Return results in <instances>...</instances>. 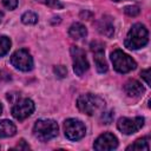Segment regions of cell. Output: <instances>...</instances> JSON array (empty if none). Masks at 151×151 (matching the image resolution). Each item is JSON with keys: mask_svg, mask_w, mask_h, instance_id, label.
<instances>
[{"mask_svg": "<svg viewBox=\"0 0 151 151\" xmlns=\"http://www.w3.org/2000/svg\"><path fill=\"white\" fill-rule=\"evenodd\" d=\"M86 34H87V29L80 22H74L68 28V35L74 40H80V39L85 38Z\"/></svg>", "mask_w": 151, "mask_h": 151, "instance_id": "obj_14", "label": "cell"}, {"mask_svg": "<svg viewBox=\"0 0 151 151\" xmlns=\"http://www.w3.org/2000/svg\"><path fill=\"white\" fill-rule=\"evenodd\" d=\"M54 73H55L59 78H64V77H66V74H67V70H66L65 66L58 65V66L54 67Z\"/></svg>", "mask_w": 151, "mask_h": 151, "instance_id": "obj_21", "label": "cell"}, {"mask_svg": "<svg viewBox=\"0 0 151 151\" xmlns=\"http://www.w3.org/2000/svg\"><path fill=\"white\" fill-rule=\"evenodd\" d=\"M2 113V106H1V104H0V114Z\"/></svg>", "mask_w": 151, "mask_h": 151, "instance_id": "obj_26", "label": "cell"}, {"mask_svg": "<svg viewBox=\"0 0 151 151\" xmlns=\"http://www.w3.org/2000/svg\"><path fill=\"white\" fill-rule=\"evenodd\" d=\"M90 48L93 53V60L97 71L99 73H105L107 71V63L104 57V44L100 41H92Z\"/></svg>", "mask_w": 151, "mask_h": 151, "instance_id": "obj_10", "label": "cell"}, {"mask_svg": "<svg viewBox=\"0 0 151 151\" xmlns=\"http://www.w3.org/2000/svg\"><path fill=\"white\" fill-rule=\"evenodd\" d=\"M140 76H142V78L145 80V83L150 86V70L147 68V70H143L142 72H140Z\"/></svg>", "mask_w": 151, "mask_h": 151, "instance_id": "obj_23", "label": "cell"}, {"mask_svg": "<svg viewBox=\"0 0 151 151\" xmlns=\"http://www.w3.org/2000/svg\"><path fill=\"white\" fill-rule=\"evenodd\" d=\"M124 91L129 97H139L144 92L143 85L134 79H130L124 85Z\"/></svg>", "mask_w": 151, "mask_h": 151, "instance_id": "obj_13", "label": "cell"}, {"mask_svg": "<svg viewBox=\"0 0 151 151\" xmlns=\"http://www.w3.org/2000/svg\"><path fill=\"white\" fill-rule=\"evenodd\" d=\"M17 149H19V150H28V149H29V146L25 143V140H24V139H21V140H20V144H18V145H17Z\"/></svg>", "mask_w": 151, "mask_h": 151, "instance_id": "obj_24", "label": "cell"}, {"mask_svg": "<svg viewBox=\"0 0 151 151\" xmlns=\"http://www.w3.org/2000/svg\"><path fill=\"white\" fill-rule=\"evenodd\" d=\"M147 41H149V32L146 27L143 24L137 22L129 31L125 38V46L129 50H138L144 47L147 44Z\"/></svg>", "mask_w": 151, "mask_h": 151, "instance_id": "obj_1", "label": "cell"}, {"mask_svg": "<svg viewBox=\"0 0 151 151\" xmlns=\"http://www.w3.org/2000/svg\"><path fill=\"white\" fill-rule=\"evenodd\" d=\"M77 107L79 109L80 112L92 116L98 111H101L105 107V101L101 97L92 93H85L81 94L77 99Z\"/></svg>", "mask_w": 151, "mask_h": 151, "instance_id": "obj_2", "label": "cell"}, {"mask_svg": "<svg viewBox=\"0 0 151 151\" xmlns=\"http://www.w3.org/2000/svg\"><path fill=\"white\" fill-rule=\"evenodd\" d=\"M124 12L129 15V17H136L139 14V7L138 6H126L124 8Z\"/></svg>", "mask_w": 151, "mask_h": 151, "instance_id": "obj_20", "label": "cell"}, {"mask_svg": "<svg viewBox=\"0 0 151 151\" xmlns=\"http://www.w3.org/2000/svg\"><path fill=\"white\" fill-rule=\"evenodd\" d=\"M113 1H120V0H113Z\"/></svg>", "mask_w": 151, "mask_h": 151, "instance_id": "obj_28", "label": "cell"}, {"mask_svg": "<svg viewBox=\"0 0 151 151\" xmlns=\"http://www.w3.org/2000/svg\"><path fill=\"white\" fill-rule=\"evenodd\" d=\"M2 5H4L7 9L12 11V9L17 8V6H18V0H2Z\"/></svg>", "mask_w": 151, "mask_h": 151, "instance_id": "obj_22", "label": "cell"}, {"mask_svg": "<svg viewBox=\"0 0 151 151\" xmlns=\"http://www.w3.org/2000/svg\"><path fill=\"white\" fill-rule=\"evenodd\" d=\"M0 80H1V73H0Z\"/></svg>", "mask_w": 151, "mask_h": 151, "instance_id": "obj_27", "label": "cell"}, {"mask_svg": "<svg viewBox=\"0 0 151 151\" xmlns=\"http://www.w3.org/2000/svg\"><path fill=\"white\" fill-rule=\"evenodd\" d=\"M21 21L25 24V25H34L38 22V15L31 11L28 12H25L22 15H21Z\"/></svg>", "mask_w": 151, "mask_h": 151, "instance_id": "obj_17", "label": "cell"}, {"mask_svg": "<svg viewBox=\"0 0 151 151\" xmlns=\"http://www.w3.org/2000/svg\"><path fill=\"white\" fill-rule=\"evenodd\" d=\"M46 6H50V7H53V8H61L63 7V4L59 1V0H37Z\"/></svg>", "mask_w": 151, "mask_h": 151, "instance_id": "obj_19", "label": "cell"}, {"mask_svg": "<svg viewBox=\"0 0 151 151\" xmlns=\"http://www.w3.org/2000/svg\"><path fill=\"white\" fill-rule=\"evenodd\" d=\"M118 146V139L117 137L111 133V132H105L103 134H100L94 144H93V147L94 150H98V151H107V150H113Z\"/></svg>", "mask_w": 151, "mask_h": 151, "instance_id": "obj_11", "label": "cell"}, {"mask_svg": "<svg viewBox=\"0 0 151 151\" xmlns=\"http://www.w3.org/2000/svg\"><path fill=\"white\" fill-rule=\"evenodd\" d=\"M111 61L113 64L114 70L119 73H127L134 70L137 66L136 61L122 50H114L111 53Z\"/></svg>", "mask_w": 151, "mask_h": 151, "instance_id": "obj_4", "label": "cell"}, {"mask_svg": "<svg viewBox=\"0 0 151 151\" xmlns=\"http://www.w3.org/2000/svg\"><path fill=\"white\" fill-rule=\"evenodd\" d=\"M11 48V40L7 37H0V57H4L7 54V52Z\"/></svg>", "mask_w": 151, "mask_h": 151, "instance_id": "obj_18", "label": "cell"}, {"mask_svg": "<svg viewBox=\"0 0 151 151\" xmlns=\"http://www.w3.org/2000/svg\"><path fill=\"white\" fill-rule=\"evenodd\" d=\"M11 64L20 71L28 72L33 68V58L29 52L25 48L15 51L11 57Z\"/></svg>", "mask_w": 151, "mask_h": 151, "instance_id": "obj_6", "label": "cell"}, {"mask_svg": "<svg viewBox=\"0 0 151 151\" xmlns=\"http://www.w3.org/2000/svg\"><path fill=\"white\" fill-rule=\"evenodd\" d=\"M70 52H71V57H72V61H73V71L77 76L81 77L88 70V66H90L86 54L78 46H71Z\"/></svg>", "mask_w": 151, "mask_h": 151, "instance_id": "obj_7", "label": "cell"}, {"mask_svg": "<svg viewBox=\"0 0 151 151\" xmlns=\"http://www.w3.org/2000/svg\"><path fill=\"white\" fill-rule=\"evenodd\" d=\"M144 125V118L143 117H122L117 122V127L120 132L124 134H132L137 131H139Z\"/></svg>", "mask_w": 151, "mask_h": 151, "instance_id": "obj_8", "label": "cell"}, {"mask_svg": "<svg viewBox=\"0 0 151 151\" xmlns=\"http://www.w3.org/2000/svg\"><path fill=\"white\" fill-rule=\"evenodd\" d=\"M2 19H4V12H2V11H0V22L2 21Z\"/></svg>", "mask_w": 151, "mask_h": 151, "instance_id": "obj_25", "label": "cell"}, {"mask_svg": "<svg viewBox=\"0 0 151 151\" xmlns=\"http://www.w3.org/2000/svg\"><path fill=\"white\" fill-rule=\"evenodd\" d=\"M17 132L15 125L7 119L0 120V138H6V137H12Z\"/></svg>", "mask_w": 151, "mask_h": 151, "instance_id": "obj_15", "label": "cell"}, {"mask_svg": "<svg viewBox=\"0 0 151 151\" xmlns=\"http://www.w3.org/2000/svg\"><path fill=\"white\" fill-rule=\"evenodd\" d=\"M34 111V103L28 99H21L14 104L12 107V116L18 120H24L27 117H29Z\"/></svg>", "mask_w": 151, "mask_h": 151, "instance_id": "obj_9", "label": "cell"}, {"mask_svg": "<svg viewBox=\"0 0 151 151\" xmlns=\"http://www.w3.org/2000/svg\"><path fill=\"white\" fill-rule=\"evenodd\" d=\"M58 129V124L53 119H39L33 126V134L40 142H47L57 137Z\"/></svg>", "mask_w": 151, "mask_h": 151, "instance_id": "obj_3", "label": "cell"}, {"mask_svg": "<svg viewBox=\"0 0 151 151\" xmlns=\"http://www.w3.org/2000/svg\"><path fill=\"white\" fill-rule=\"evenodd\" d=\"M97 28H98V31L101 35L111 38L114 33V25H113L112 18L109 17V15L101 17V19L97 22Z\"/></svg>", "mask_w": 151, "mask_h": 151, "instance_id": "obj_12", "label": "cell"}, {"mask_svg": "<svg viewBox=\"0 0 151 151\" xmlns=\"http://www.w3.org/2000/svg\"><path fill=\"white\" fill-rule=\"evenodd\" d=\"M64 131L66 138L70 140H79L86 133V129L83 122L76 118H70L64 122Z\"/></svg>", "mask_w": 151, "mask_h": 151, "instance_id": "obj_5", "label": "cell"}, {"mask_svg": "<svg viewBox=\"0 0 151 151\" xmlns=\"http://www.w3.org/2000/svg\"><path fill=\"white\" fill-rule=\"evenodd\" d=\"M126 150H137V151H140V150H145L147 151L149 150V137H144V138H139L137 139L133 144H131L130 146L126 147Z\"/></svg>", "mask_w": 151, "mask_h": 151, "instance_id": "obj_16", "label": "cell"}]
</instances>
